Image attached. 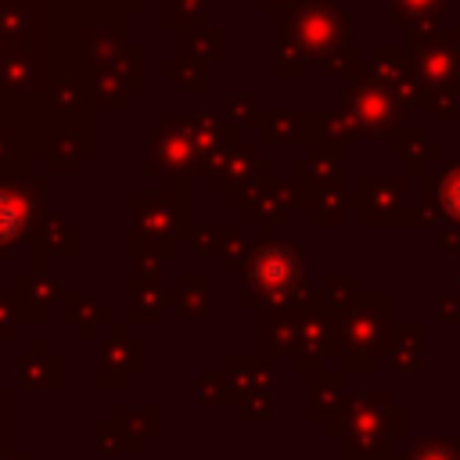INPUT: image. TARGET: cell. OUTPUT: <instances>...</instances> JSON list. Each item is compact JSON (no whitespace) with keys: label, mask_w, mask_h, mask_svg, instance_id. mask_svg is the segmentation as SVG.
I'll use <instances>...</instances> for the list:
<instances>
[{"label":"cell","mask_w":460,"mask_h":460,"mask_svg":"<svg viewBox=\"0 0 460 460\" xmlns=\"http://www.w3.org/2000/svg\"><path fill=\"white\" fill-rule=\"evenodd\" d=\"M14 226H18V212H14V205L7 198H0V237H11Z\"/></svg>","instance_id":"cell-1"},{"label":"cell","mask_w":460,"mask_h":460,"mask_svg":"<svg viewBox=\"0 0 460 460\" xmlns=\"http://www.w3.org/2000/svg\"><path fill=\"white\" fill-rule=\"evenodd\" d=\"M449 187H453V212H456V219H460V176H453Z\"/></svg>","instance_id":"cell-2"}]
</instances>
